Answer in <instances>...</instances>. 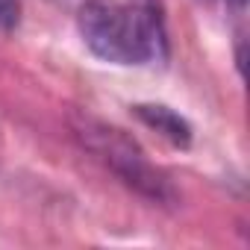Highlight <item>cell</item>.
<instances>
[{
	"mask_svg": "<svg viewBox=\"0 0 250 250\" xmlns=\"http://www.w3.org/2000/svg\"><path fill=\"white\" fill-rule=\"evenodd\" d=\"M80 33L94 56L115 65L159 62L168 53L165 27L153 0H88L80 9Z\"/></svg>",
	"mask_w": 250,
	"mask_h": 250,
	"instance_id": "1",
	"label": "cell"
},
{
	"mask_svg": "<svg viewBox=\"0 0 250 250\" xmlns=\"http://www.w3.org/2000/svg\"><path fill=\"white\" fill-rule=\"evenodd\" d=\"M80 136H83V142L106 162V165H112V171L124 180V183H130L136 191H142V194H147L150 200H171V186H168V180L145 159V153L124 136L121 130H115V127H106V124H100V121H91V118H85L83 124H80Z\"/></svg>",
	"mask_w": 250,
	"mask_h": 250,
	"instance_id": "2",
	"label": "cell"
},
{
	"mask_svg": "<svg viewBox=\"0 0 250 250\" xmlns=\"http://www.w3.org/2000/svg\"><path fill=\"white\" fill-rule=\"evenodd\" d=\"M136 115L147 124L150 130H156L159 136H165L174 145H188L191 142V127L188 121L180 118L177 112H171L168 106H136Z\"/></svg>",
	"mask_w": 250,
	"mask_h": 250,
	"instance_id": "3",
	"label": "cell"
},
{
	"mask_svg": "<svg viewBox=\"0 0 250 250\" xmlns=\"http://www.w3.org/2000/svg\"><path fill=\"white\" fill-rule=\"evenodd\" d=\"M21 3L18 0H0V30H12L18 24Z\"/></svg>",
	"mask_w": 250,
	"mask_h": 250,
	"instance_id": "4",
	"label": "cell"
},
{
	"mask_svg": "<svg viewBox=\"0 0 250 250\" xmlns=\"http://www.w3.org/2000/svg\"><path fill=\"white\" fill-rule=\"evenodd\" d=\"M229 3H232L235 9H244V3H247V0H229Z\"/></svg>",
	"mask_w": 250,
	"mask_h": 250,
	"instance_id": "5",
	"label": "cell"
}]
</instances>
